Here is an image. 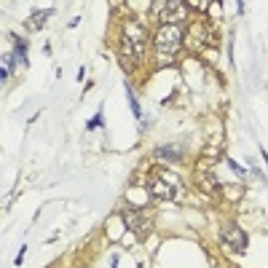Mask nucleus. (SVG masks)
Instances as JSON below:
<instances>
[{
    "label": "nucleus",
    "instance_id": "9d476101",
    "mask_svg": "<svg viewBox=\"0 0 268 268\" xmlns=\"http://www.w3.org/2000/svg\"><path fill=\"white\" fill-rule=\"evenodd\" d=\"M228 166H231V169H233V172H236V174H239V177H247V169H241V166L236 164V161H231V159H228Z\"/></svg>",
    "mask_w": 268,
    "mask_h": 268
},
{
    "label": "nucleus",
    "instance_id": "7ed1b4c3",
    "mask_svg": "<svg viewBox=\"0 0 268 268\" xmlns=\"http://www.w3.org/2000/svg\"><path fill=\"white\" fill-rule=\"evenodd\" d=\"M177 177H174L172 172H156L153 177H150V193L156 196V199H164V201H172L174 196H177Z\"/></svg>",
    "mask_w": 268,
    "mask_h": 268
},
{
    "label": "nucleus",
    "instance_id": "39448f33",
    "mask_svg": "<svg viewBox=\"0 0 268 268\" xmlns=\"http://www.w3.org/2000/svg\"><path fill=\"white\" fill-rule=\"evenodd\" d=\"M156 8H159L164 24H177V19L185 16V5H182V3H159Z\"/></svg>",
    "mask_w": 268,
    "mask_h": 268
},
{
    "label": "nucleus",
    "instance_id": "9b49d317",
    "mask_svg": "<svg viewBox=\"0 0 268 268\" xmlns=\"http://www.w3.org/2000/svg\"><path fill=\"white\" fill-rule=\"evenodd\" d=\"M97 126H102V110H97V115L89 121V129H97Z\"/></svg>",
    "mask_w": 268,
    "mask_h": 268
},
{
    "label": "nucleus",
    "instance_id": "f03ea898",
    "mask_svg": "<svg viewBox=\"0 0 268 268\" xmlns=\"http://www.w3.org/2000/svg\"><path fill=\"white\" fill-rule=\"evenodd\" d=\"M182 46V30L177 24H161V30L156 32V49L159 54H164V59H172Z\"/></svg>",
    "mask_w": 268,
    "mask_h": 268
},
{
    "label": "nucleus",
    "instance_id": "f257e3e1",
    "mask_svg": "<svg viewBox=\"0 0 268 268\" xmlns=\"http://www.w3.org/2000/svg\"><path fill=\"white\" fill-rule=\"evenodd\" d=\"M142 54H145V30L140 24H126L121 35V62L126 70H132L134 64L142 62Z\"/></svg>",
    "mask_w": 268,
    "mask_h": 268
},
{
    "label": "nucleus",
    "instance_id": "0eeeda50",
    "mask_svg": "<svg viewBox=\"0 0 268 268\" xmlns=\"http://www.w3.org/2000/svg\"><path fill=\"white\" fill-rule=\"evenodd\" d=\"M180 153H182L180 148H161V150H156V159H172V161H177Z\"/></svg>",
    "mask_w": 268,
    "mask_h": 268
},
{
    "label": "nucleus",
    "instance_id": "1a4fd4ad",
    "mask_svg": "<svg viewBox=\"0 0 268 268\" xmlns=\"http://www.w3.org/2000/svg\"><path fill=\"white\" fill-rule=\"evenodd\" d=\"M126 100L129 105H132V113H134V118H142V110H140V102H137V97H134V91L126 86Z\"/></svg>",
    "mask_w": 268,
    "mask_h": 268
},
{
    "label": "nucleus",
    "instance_id": "423d86ee",
    "mask_svg": "<svg viewBox=\"0 0 268 268\" xmlns=\"http://www.w3.org/2000/svg\"><path fill=\"white\" fill-rule=\"evenodd\" d=\"M51 14H54V11H51V8H43V11H38L35 16H30V19H27V27L38 30V27H41V24H43V22H46V19H49Z\"/></svg>",
    "mask_w": 268,
    "mask_h": 268
},
{
    "label": "nucleus",
    "instance_id": "20e7f679",
    "mask_svg": "<svg viewBox=\"0 0 268 268\" xmlns=\"http://www.w3.org/2000/svg\"><path fill=\"white\" fill-rule=\"evenodd\" d=\"M223 241L225 247H231L233 252H244L247 250V233L239 225H225L223 228Z\"/></svg>",
    "mask_w": 268,
    "mask_h": 268
},
{
    "label": "nucleus",
    "instance_id": "6e6552de",
    "mask_svg": "<svg viewBox=\"0 0 268 268\" xmlns=\"http://www.w3.org/2000/svg\"><path fill=\"white\" fill-rule=\"evenodd\" d=\"M11 41L16 43V56L22 59V64H27V46H24L22 38H16V35H11Z\"/></svg>",
    "mask_w": 268,
    "mask_h": 268
}]
</instances>
